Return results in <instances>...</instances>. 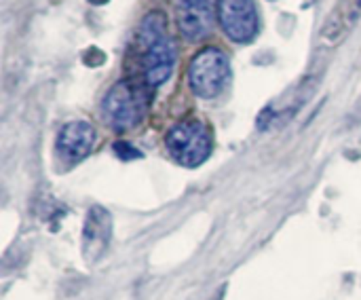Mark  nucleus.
I'll return each mask as SVG.
<instances>
[{"label":"nucleus","mask_w":361,"mask_h":300,"mask_svg":"<svg viewBox=\"0 0 361 300\" xmlns=\"http://www.w3.org/2000/svg\"><path fill=\"white\" fill-rule=\"evenodd\" d=\"M135 55L140 61L142 80L157 89L169 80L178 61V49L167 30V15L150 11L142 17L135 32Z\"/></svg>","instance_id":"obj_1"},{"label":"nucleus","mask_w":361,"mask_h":300,"mask_svg":"<svg viewBox=\"0 0 361 300\" xmlns=\"http://www.w3.org/2000/svg\"><path fill=\"white\" fill-rule=\"evenodd\" d=\"M150 91L152 89L142 78H125L114 83L102 104L106 123L118 133L135 129L148 114L152 100Z\"/></svg>","instance_id":"obj_2"},{"label":"nucleus","mask_w":361,"mask_h":300,"mask_svg":"<svg viewBox=\"0 0 361 300\" xmlns=\"http://www.w3.org/2000/svg\"><path fill=\"white\" fill-rule=\"evenodd\" d=\"M231 59L218 47L201 49L188 66V85L199 100H214L231 83Z\"/></svg>","instance_id":"obj_3"},{"label":"nucleus","mask_w":361,"mask_h":300,"mask_svg":"<svg viewBox=\"0 0 361 300\" xmlns=\"http://www.w3.org/2000/svg\"><path fill=\"white\" fill-rule=\"evenodd\" d=\"M167 152L184 167H197L212 155V133L201 121H182L165 136Z\"/></svg>","instance_id":"obj_4"},{"label":"nucleus","mask_w":361,"mask_h":300,"mask_svg":"<svg viewBox=\"0 0 361 300\" xmlns=\"http://www.w3.org/2000/svg\"><path fill=\"white\" fill-rule=\"evenodd\" d=\"M216 15L228 40L247 44L258 36L260 17L254 0H216Z\"/></svg>","instance_id":"obj_5"},{"label":"nucleus","mask_w":361,"mask_h":300,"mask_svg":"<svg viewBox=\"0 0 361 300\" xmlns=\"http://www.w3.org/2000/svg\"><path fill=\"white\" fill-rule=\"evenodd\" d=\"M214 0H180L176 8V25L186 40H203L214 25Z\"/></svg>","instance_id":"obj_6"},{"label":"nucleus","mask_w":361,"mask_h":300,"mask_svg":"<svg viewBox=\"0 0 361 300\" xmlns=\"http://www.w3.org/2000/svg\"><path fill=\"white\" fill-rule=\"evenodd\" d=\"M97 140V131L91 123L87 121H70L68 125L61 127L55 148L59 152V157L66 163H80L85 157H89V152L93 150Z\"/></svg>","instance_id":"obj_7"},{"label":"nucleus","mask_w":361,"mask_h":300,"mask_svg":"<svg viewBox=\"0 0 361 300\" xmlns=\"http://www.w3.org/2000/svg\"><path fill=\"white\" fill-rule=\"evenodd\" d=\"M361 17V0H338L334 4V8L330 11L322 32H319V38L334 47L338 42H343L351 30L355 28V23L360 21Z\"/></svg>","instance_id":"obj_8"},{"label":"nucleus","mask_w":361,"mask_h":300,"mask_svg":"<svg viewBox=\"0 0 361 300\" xmlns=\"http://www.w3.org/2000/svg\"><path fill=\"white\" fill-rule=\"evenodd\" d=\"M112 233V218L104 208H91L82 229V254L95 260L108 246Z\"/></svg>","instance_id":"obj_9"},{"label":"nucleus","mask_w":361,"mask_h":300,"mask_svg":"<svg viewBox=\"0 0 361 300\" xmlns=\"http://www.w3.org/2000/svg\"><path fill=\"white\" fill-rule=\"evenodd\" d=\"M114 152H116V157L123 159V161L142 159V152H140L137 148H133L131 144H127V142H116V144H114Z\"/></svg>","instance_id":"obj_10"},{"label":"nucleus","mask_w":361,"mask_h":300,"mask_svg":"<svg viewBox=\"0 0 361 300\" xmlns=\"http://www.w3.org/2000/svg\"><path fill=\"white\" fill-rule=\"evenodd\" d=\"M89 4H93V6H102V4H106V2H110V0H87Z\"/></svg>","instance_id":"obj_11"}]
</instances>
